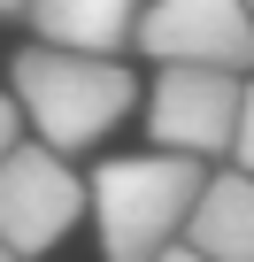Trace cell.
Returning <instances> with one entry per match:
<instances>
[{
    "mask_svg": "<svg viewBox=\"0 0 254 262\" xmlns=\"http://www.w3.org/2000/svg\"><path fill=\"white\" fill-rule=\"evenodd\" d=\"M208 193V170L193 155H123L93 178V224L108 262H162L177 231H193V208Z\"/></svg>",
    "mask_w": 254,
    "mask_h": 262,
    "instance_id": "cell-1",
    "label": "cell"
},
{
    "mask_svg": "<svg viewBox=\"0 0 254 262\" xmlns=\"http://www.w3.org/2000/svg\"><path fill=\"white\" fill-rule=\"evenodd\" d=\"M8 85H16V108L31 116V131L54 155L93 147L100 131L116 116H131V100H139V77L116 54H70V47H24L8 62Z\"/></svg>",
    "mask_w": 254,
    "mask_h": 262,
    "instance_id": "cell-2",
    "label": "cell"
},
{
    "mask_svg": "<svg viewBox=\"0 0 254 262\" xmlns=\"http://www.w3.org/2000/svg\"><path fill=\"white\" fill-rule=\"evenodd\" d=\"M239 116H246V85L239 70H200V62H162L154 93H147V131L162 155H193L216 162L239 147Z\"/></svg>",
    "mask_w": 254,
    "mask_h": 262,
    "instance_id": "cell-3",
    "label": "cell"
},
{
    "mask_svg": "<svg viewBox=\"0 0 254 262\" xmlns=\"http://www.w3.org/2000/svg\"><path fill=\"white\" fill-rule=\"evenodd\" d=\"M93 185L39 139V147H16L0 162V239L16 254H47L54 239H70V224L85 216Z\"/></svg>",
    "mask_w": 254,
    "mask_h": 262,
    "instance_id": "cell-4",
    "label": "cell"
},
{
    "mask_svg": "<svg viewBox=\"0 0 254 262\" xmlns=\"http://www.w3.org/2000/svg\"><path fill=\"white\" fill-rule=\"evenodd\" d=\"M139 47L154 62H200V70H254V8L246 0H154L139 16Z\"/></svg>",
    "mask_w": 254,
    "mask_h": 262,
    "instance_id": "cell-5",
    "label": "cell"
},
{
    "mask_svg": "<svg viewBox=\"0 0 254 262\" xmlns=\"http://www.w3.org/2000/svg\"><path fill=\"white\" fill-rule=\"evenodd\" d=\"M147 0H31V31L39 47H70V54H116L123 39H139Z\"/></svg>",
    "mask_w": 254,
    "mask_h": 262,
    "instance_id": "cell-6",
    "label": "cell"
},
{
    "mask_svg": "<svg viewBox=\"0 0 254 262\" xmlns=\"http://www.w3.org/2000/svg\"><path fill=\"white\" fill-rule=\"evenodd\" d=\"M185 247H200L208 262H254V178H246V170L208 178Z\"/></svg>",
    "mask_w": 254,
    "mask_h": 262,
    "instance_id": "cell-7",
    "label": "cell"
},
{
    "mask_svg": "<svg viewBox=\"0 0 254 262\" xmlns=\"http://www.w3.org/2000/svg\"><path fill=\"white\" fill-rule=\"evenodd\" d=\"M16 147H24V108H16V93H0V162Z\"/></svg>",
    "mask_w": 254,
    "mask_h": 262,
    "instance_id": "cell-8",
    "label": "cell"
},
{
    "mask_svg": "<svg viewBox=\"0 0 254 262\" xmlns=\"http://www.w3.org/2000/svg\"><path fill=\"white\" fill-rule=\"evenodd\" d=\"M231 162L254 178V85H246V116H239V147H231Z\"/></svg>",
    "mask_w": 254,
    "mask_h": 262,
    "instance_id": "cell-9",
    "label": "cell"
},
{
    "mask_svg": "<svg viewBox=\"0 0 254 262\" xmlns=\"http://www.w3.org/2000/svg\"><path fill=\"white\" fill-rule=\"evenodd\" d=\"M162 262H208V254H200V247H170Z\"/></svg>",
    "mask_w": 254,
    "mask_h": 262,
    "instance_id": "cell-10",
    "label": "cell"
},
{
    "mask_svg": "<svg viewBox=\"0 0 254 262\" xmlns=\"http://www.w3.org/2000/svg\"><path fill=\"white\" fill-rule=\"evenodd\" d=\"M0 16H31V0H0Z\"/></svg>",
    "mask_w": 254,
    "mask_h": 262,
    "instance_id": "cell-11",
    "label": "cell"
},
{
    "mask_svg": "<svg viewBox=\"0 0 254 262\" xmlns=\"http://www.w3.org/2000/svg\"><path fill=\"white\" fill-rule=\"evenodd\" d=\"M0 262H24V254H16V247H8V239H0Z\"/></svg>",
    "mask_w": 254,
    "mask_h": 262,
    "instance_id": "cell-12",
    "label": "cell"
},
{
    "mask_svg": "<svg viewBox=\"0 0 254 262\" xmlns=\"http://www.w3.org/2000/svg\"><path fill=\"white\" fill-rule=\"evenodd\" d=\"M246 8H254V0H246Z\"/></svg>",
    "mask_w": 254,
    "mask_h": 262,
    "instance_id": "cell-13",
    "label": "cell"
}]
</instances>
